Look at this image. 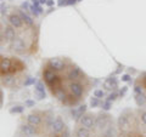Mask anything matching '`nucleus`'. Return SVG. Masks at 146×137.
Wrapping results in <instances>:
<instances>
[{"label": "nucleus", "instance_id": "nucleus-1", "mask_svg": "<svg viewBox=\"0 0 146 137\" xmlns=\"http://www.w3.org/2000/svg\"><path fill=\"white\" fill-rule=\"evenodd\" d=\"M44 80H45V83H46V84L50 86V89H51L52 92H54L55 90L58 89V86H60V83H61L60 76H57L56 74H55V72H54L52 69H46V70H44Z\"/></svg>", "mask_w": 146, "mask_h": 137}, {"label": "nucleus", "instance_id": "nucleus-2", "mask_svg": "<svg viewBox=\"0 0 146 137\" xmlns=\"http://www.w3.org/2000/svg\"><path fill=\"white\" fill-rule=\"evenodd\" d=\"M16 72V68H13V62L12 60L7 57H3L0 61V74L1 75H6L10 73Z\"/></svg>", "mask_w": 146, "mask_h": 137}, {"label": "nucleus", "instance_id": "nucleus-3", "mask_svg": "<svg viewBox=\"0 0 146 137\" xmlns=\"http://www.w3.org/2000/svg\"><path fill=\"white\" fill-rule=\"evenodd\" d=\"M79 123L82 126L86 127V129H91L93 126H95V119H94V115L91 114H85L79 119Z\"/></svg>", "mask_w": 146, "mask_h": 137}, {"label": "nucleus", "instance_id": "nucleus-4", "mask_svg": "<svg viewBox=\"0 0 146 137\" xmlns=\"http://www.w3.org/2000/svg\"><path fill=\"white\" fill-rule=\"evenodd\" d=\"M70 90H71V94L77 98H80L82 95H83V85L77 83V81H73L70 85Z\"/></svg>", "mask_w": 146, "mask_h": 137}, {"label": "nucleus", "instance_id": "nucleus-5", "mask_svg": "<svg viewBox=\"0 0 146 137\" xmlns=\"http://www.w3.org/2000/svg\"><path fill=\"white\" fill-rule=\"evenodd\" d=\"M65 127H66V125H65V123H63V120L61 119V118H56V119L52 121L51 130H52L54 134H61Z\"/></svg>", "mask_w": 146, "mask_h": 137}, {"label": "nucleus", "instance_id": "nucleus-6", "mask_svg": "<svg viewBox=\"0 0 146 137\" xmlns=\"http://www.w3.org/2000/svg\"><path fill=\"white\" fill-rule=\"evenodd\" d=\"M108 123H110V115H107V114H100L98 119L95 120V126L98 129H105Z\"/></svg>", "mask_w": 146, "mask_h": 137}, {"label": "nucleus", "instance_id": "nucleus-7", "mask_svg": "<svg viewBox=\"0 0 146 137\" xmlns=\"http://www.w3.org/2000/svg\"><path fill=\"white\" fill-rule=\"evenodd\" d=\"M48 65L52 70H62V69H65V63H63V61H61L60 58H51V60L49 61Z\"/></svg>", "mask_w": 146, "mask_h": 137}, {"label": "nucleus", "instance_id": "nucleus-8", "mask_svg": "<svg viewBox=\"0 0 146 137\" xmlns=\"http://www.w3.org/2000/svg\"><path fill=\"white\" fill-rule=\"evenodd\" d=\"M11 50H13L15 52H18V53H22L25 51V43L22 41L21 39L18 38H15L11 41Z\"/></svg>", "mask_w": 146, "mask_h": 137}, {"label": "nucleus", "instance_id": "nucleus-9", "mask_svg": "<svg viewBox=\"0 0 146 137\" xmlns=\"http://www.w3.org/2000/svg\"><path fill=\"white\" fill-rule=\"evenodd\" d=\"M86 111V106L85 104H83V106H79V107H77V108H73L72 109V117L74 118L76 120H79L82 117H83V114L85 113Z\"/></svg>", "mask_w": 146, "mask_h": 137}, {"label": "nucleus", "instance_id": "nucleus-10", "mask_svg": "<svg viewBox=\"0 0 146 137\" xmlns=\"http://www.w3.org/2000/svg\"><path fill=\"white\" fill-rule=\"evenodd\" d=\"M9 21H10V24L13 28H21L22 24H23V21H22L20 15H11L10 18H9Z\"/></svg>", "mask_w": 146, "mask_h": 137}, {"label": "nucleus", "instance_id": "nucleus-11", "mask_svg": "<svg viewBox=\"0 0 146 137\" xmlns=\"http://www.w3.org/2000/svg\"><path fill=\"white\" fill-rule=\"evenodd\" d=\"M27 120H28V124L33 125V126H38L40 125V123H42V117L39 115V114H31L27 118Z\"/></svg>", "mask_w": 146, "mask_h": 137}, {"label": "nucleus", "instance_id": "nucleus-12", "mask_svg": "<svg viewBox=\"0 0 146 137\" xmlns=\"http://www.w3.org/2000/svg\"><path fill=\"white\" fill-rule=\"evenodd\" d=\"M35 94L38 96L39 99H43L45 98V90H44V84L42 81H36V85H35Z\"/></svg>", "mask_w": 146, "mask_h": 137}, {"label": "nucleus", "instance_id": "nucleus-13", "mask_svg": "<svg viewBox=\"0 0 146 137\" xmlns=\"http://www.w3.org/2000/svg\"><path fill=\"white\" fill-rule=\"evenodd\" d=\"M4 36H5V39L10 40L12 41L13 39H15V29H13V27H6L5 30H4Z\"/></svg>", "mask_w": 146, "mask_h": 137}, {"label": "nucleus", "instance_id": "nucleus-14", "mask_svg": "<svg viewBox=\"0 0 146 137\" xmlns=\"http://www.w3.org/2000/svg\"><path fill=\"white\" fill-rule=\"evenodd\" d=\"M104 86L106 90H112L117 88V79L116 78H108V79L104 83Z\"/></svg>", "mask_w": 146, "mask_h": 137}, {"label": "nucleus", "instance_id": "nucleus-15", "mask_svg": "<svg viewBox=\"0 0 146 137\" xmlns=\"http://www.w3.org/2000/svg\"><path fill=\"white\" fill-rule=\"evenodd\" d=\"M76 136L77 137H90L91 136V132H90L89 129H86V127L82 126V127H79V129L77 130Z\"/></svg>", "mask_w": 146, "mask_h": 137}, {"label": "nucleus", "instance_id": "nucleus-16", "mask_svg": "<svg viewBox=\"0 0 146 137\" xmlns=\"http://www.w3.org/2000/svg\"><path fill=\"white\" fill-rule=\"evenodd\" d=\"M80 75V69L78 67H74V68H72V69L70 70V73H68V79L70 80H76V79H78Z\"/></svg>", "mask_w": 146, "mask_h": 137}, {"label": "nucleus", "instance_id": "nucleus-17", "mask_svg": "<svg viewBox=\"0 0 146 137\" xmlns=\"http://www.w3.org/2000/svg\"><path fill=\"white\" fill-rule=\"evenodd\" d=\"M21 130L25 132V135L27 136H33L35 134V129H34V126L33 125H31V124H27V125H23L21 127Z\"/></svg>", "mask_w": 146, "mask_h": 137}, {"label": "nucleus", "instance_id": "nucleus-18", "mask_svg": "<svg viewBox=\"0 0 146 137\" xmlns=\"http://www.w3.org/2000/svg\"><path fill=\"white\" fill-rule=\"evenodd\" d=\"M135 102L136 104H138L139 107L144 106V104L146 103V96L141 92V94H135Z\"/></svg>", "mask_w": 146, "mask_h": 137}, {"label": "nucleus", "instance_id": "nucleus-19", "mask_svg": "<svg viewBox=\"0 0 146 137\" xmlns=\"http://www.w3.org/2000/svg\"><path fill=\"white\" fill-rule=\"evenodd\" d=\"M118 124H119V127L122 130H125L128 129V126H129V123H128V119L125 115H121L119 119H118Z\"/></svg>", "mask_w": 146, "mask_h": 137}, {"label": "nucleus", "instance_id": "nucleus-20", "mask_svg": "<svg viewBox=\"0 0 146 137\" xmlns=\"http://www.w3.org/2000/svg\"><path fill=\"white\" fill-rule=\"evenodd\" d=\"M20 16H21V18H22V21L25 22V24H27L28 27H32L33 26V20L27 15V13H25V12H21L20 13Z\"/></svg>", "mask_w": 146, "mask_h": 137}, {"label": "nucleus", "instance_id": "nucleus-21", "mask_svg": "<svg viewBox=\"0 0 146 137\" xmlns=\"http://www.w3.org/2000/svg\"><path fill=\"white\" fill-rule=\"evenodd\" d=\"M104 136L105 137H113L115 136V130H113V127H108V129L104 132Z\"/></svg>", "mask_w": 146, "mask_h": 137}, {"label": "nucleus", "instance_id": "nucleus-22", "mask_svg": "<svg viewBox=\"0 0 146 137\" xmlns=\"http://www.w3.org/2000/svg\"><path fill=\"white\" fill-rule=\"evenodd\" d=\"M111 107H112V101H105L104 103H102V109L104 111H110L111 109Z\"/></svg>", "mask_w": 146, "mask_h": 137}, {"label": "nucleus", "instance_id": "nucleus-23", "mask_svg": "<svg viewBox=\"0 0 146 137\" xmlns=\"http://www.w3.org/2000/svg\"><path fill=\"white\" fill-rule=\"evenodd\" d=\"M23 107H21V106H16V107H13V108H11L10 109V113H22V112H23Z\"/></svg>", "mask_w": 146, "mask_h": 137}, {"label": "nucleus", "instance_id": "nucleus-24", "mask_svg": "<svg viewBox=\"0 0 146 137\" xmlns=\"http://www.w3.org/2000/svg\"><path fill=\"white\" fill-rule=\"evenodd\" d=\"M99 104H100L99 98H98V97H95V96H94V97L90 99V106H91V107H98Z\"/></svg>", "mask_w": 146, "mask_h": 137}, {"label": "nucleus", "instance_id": "nucleus-25", "mask_svg": "<svg viewBox=\"0 0 146 137\" xmlns=\"http://www.w3.org/2000/svg\"><path fill=\"white\" fill-rule=\"evenodd\" d=\"M94 96H95V97H98V98H102L105 96V92L102 90H95L94 91Z\"/></svg>", "mask_w": 146, "mask_h": 137}, {"label": "nucleus", "instance_id": "nucleus-26", "mask_svg": "<svg viewBox=\"0 0 146 137\" xmlns=\"http://www.w3.org/2000/svg\"><path fill=\"white\" fill-rule=\"evenodd\" d=\"M36 83V80H35V78H28L26 81H25V86H29V85H33Z\"/></svg>", "mask_w": 146, "mask_h": 137}, {"label": "nucleus", "instance_id": "nucleus-27", "mask_svg": "<svg viewBox=\"0 0 146 137\" xmlns=\"http://www.w3.org/2000/svg\"><path fill=\"white\" fill-rule=\"evenodd\" d=\"M13 80H15V78H12V76H6L5 79H4V84L5 85H11L13 83Z\"/></svg>", "mask_w": 146, "mask_h": 137}, {"label": "nucleus", "instance_id": "nucleus-28", "mask_svg": "<svg viewBox=\"0 0 146 137\" xmlns=\"http://www.w3.org/2000/svg\"><path fill=\"white\" fill-rule=\"evenodd\" d=\"M60 137H70V130H68L67 127H65L63 131L61 132V136Z\"/></svg>", "mask_w": 146, "mask_h": 137}, {"label": "nucleus", "instance_id": "nucleus-29", "mask_svg": "<svg viewBox=\"0 0 146 137\" xmlns=\"http://www.w3.org/2000/svg\"><path fill=\"white\" fill-rule=\"evenodd\" d=\"M117 96H118L117 92H112L111 95L108 96V98H107V99H108V101H115V99L117 98Z\"/></svg>", "mask_w": 146, "mask_h": 137}, {"label": "nucleus", "instance_id": "nucleus-30", "mask_svg": "<svg viewBox=\"0 0 146 137\" xmlns=\"http://www.w3.org/2000/svg\"><path fill=\"white\" fill-rule=\"evenodd\" d=\"M140 119H141V121H143L144 124L146 125V112H143V113H141V115H140Z\"/></svg>", "mask_w": 146, "mask_h": 137}, {"label": "nucleus", "instance_id": "nucleus-31", "mask_svg": "<svg viewBox=\"0 0 146 137\" xmlns=\"http://www.w3.org/2000/svg\"><path fill=\"white\" fill-rule=\"evenodd\" d=\"M122 80H123V81H130V80H131V78H130L129 74H124V75L122 76Z\"/></svg>", "mask_w": 146, "mask_h": 137}, {"label": "nucleus", "instance_id": "nucleus-32", "mask_svg": "<svg viewBox=\"0 0 146 137\" xmlns=\"http://www.w3.org/2000/svg\"><path fill=\"white\" fill-rule=\"evenodd\" d=\"M67 5V0H58V6Z\"/></svg>", "mask_w": 146, "mask_h": 137}, {"label": "nucleus", "instance_id": "nucleus-33", "mask_svg": "<svg viewBox=\"0 0 146 137\" xmlns=\"http://www.w3.org/2000/svg\"><path fill=\"white\" fill-rule=\"evenodd\" d=\"M141 92H143L141 88H140L139 85H136V86H135V94H141Z\"/></svg>", "mask_w": 146, "mask_h": 137}, {"label": "nucleus", "instance_id": "nucleus-34", "mask_svg": "<svg viewBox=\"0 0 146 137\" xmlns=\"http://www.w3.org/2000/svg\"><path fill=\"white\" fill-rule=\"evenodd\" d=\"M78 0H67V5H73V4H76Z\"/></svg>", "mask_w": 146, "mask_h": 137}, {"label": "nucleus", "instance_id": "nucleus-35", "mask_svg": "<svg viewBox=\"0 0 146 137\" xmlns=\"http://www.w3.org/2000/svg\"><path fill=\"white\" fill-rule=\"evenodd\" d=\"M39 0H33V5L35 6V7H40V5H39Z\"/></svg>", "mask_w": 146, "mask_h": 137}, {"label": "nucleus", "instance_id": "nucleus-36", "mask_svg": "<svg viewBox=\"0 0 146 137\" xmlns=\"http://www.w3.org/2000/svg\"><path fill=\"white\" fill-rule=\"evenodd\" d=\"M26 104L27 106H29V107H32V106H34V101H26Z\"/></svg>", "mask_w": 146, "mask_h": 137}, {"label": "nucleus", "instance_id": "nucleus-37", "mask_svg": "<svg viewBox=\"0 0 146 137\" xmlns=\"http://www.w3.org/2000/svg\"><path fill=\"white\" fill-rule=\"evenodd\" d=\"M125 91H127V86H124V88H123V90L121 91V95H124V94H125Z\"/></svg>", "mask_w": 146, "mask_h": 137}, {"label": "nucleus", "instance_id": "nucleus-38", "mask_svg": "<svg viewBox=\"0 0 146 137\" xmlns=\"http://www.w3.org/2000/svg\"><path fill=\"white\" fill-rule=\"evenodd\" d=\"M46 4H48L49 6H51L52 4H54V1H52V0H48V1H46Z\"/></svg>", "mask_w": 146, "mask_h": 137}, {"label": "nucleus", "instance_id": "nucleus-39", "mask_svg": "<svg viewBox=\"0 0 146 137\" xmlns=\"http://www.w3.org/2000/svg\"><path fill=\"white\" fill-rule=\"evenodd\" d=\"M144 84H145V86H146V73H145V75H144Z\"/></svg>", "mask_w": 146, "mask_h": 137}, {"label": "nucleus", "instance_id": "nucleus-40", "mask_svg": "<svg viewBox=\"0 0 146 137\" xmlns=\"http://www.w3.org/2000/svg\"><path fill=\"white\" fill-rule=\"evenodd\" d=\"M39 1L42 3V4H44V3H46V0H39Z\"/></svg>", "mask_w": 146, "mask_h": 137}, {"label": "nucleus", "instance_id": "nucleus-41", "mask_svg": "<svg viewBox=\"0 0 146 137\" xmlns=\"http://www.w3.org/2000/svg\"><path fill=\"white\" fill-rule=\"evenodd\" d=\"M0 97H1V91H0Z\"/></svg>", "mask_w": 146, "mask_h": 137}, {"label": "nucleus", "instance_id": "nucleus-42", "mask_svg": "<svg viewBox=\"0 0 146 137\" xmlns=\"http://www.w3.org/2000/svg\"><path fill=\"white\" fill-rule=\"evenodd\" d=\"M78 1H82V0H78Z\"/></svg>", "mask_w": 146, "mask_h": 137}]
</instances>
